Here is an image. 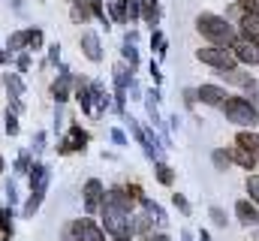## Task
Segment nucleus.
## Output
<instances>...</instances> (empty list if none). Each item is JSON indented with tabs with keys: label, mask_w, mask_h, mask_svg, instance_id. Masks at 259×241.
Returning <instances> with one entry per match:
<instances>
[{
	"label": "nucleus",
	"mask_w": 259,
	"mask_h": 241,
	"mask_svg": "<svg viewBox=\"0 0 259 241\" xmlns=\"http://www.w3.org/2000/svg\"><path fill=\"white\" fill-rule=\"evenodd\" d=\"M196 27H199V33L205 36V39H211L214 46H232L235 43V30H232V24L226 21V18H220V15H211V12H202L199 18H196Z\"/></svg>",
	"instance_id": "nucleus-1"
},
{
	"label": "nucleus",
	"mask_w": 259,
	"mask_h": 241,
	"mask_svg": "<svg viewBox=\"0 0 259 241\" xmlns=\"http://www.w3.org/2000/svg\"><path fill=\"white\" fill-rule=\"evenodd\" d=\"M49 181H52L49 166H42V163H33L30 166V199L24 205V217H33L36 214V208H39V202H42V196L49 190Z\"/></svg>",
	"instance_id": "nucleus-2"
},
{
	"label": "nucleus",
	"mask_w": 259,
	"mask_h": 241,
	"mask_svg": "<svg viewBox=\"0 0 259 241\" xmlns=\"http://www.w3.org/2000/svg\"><path fill=\"white\" fill-rule=\"evenodd\" d=\"M223 112H226V120L238 124V127H256L259 115H256V106L244 97H229L223 103Z\"/></svg>",
	"instance_id": "nucleus-3"
},
{
	"label": "nucleus",
	"mask_w": 259,
	"mask_h": 241,
	"mask_svg": "<svg viewBox=\"0 0 259 241\" xmlns=\"http://www.w3.org/2000/svg\"><path fill=\"white\" fill-rule=\"evenodd\" d=\"M196 58L202 60V63H208V66H214V69H220V72L235 69V55H232L229 49H223V46H208V49H199V52H196Z\"/></svg>",
	"instance_id": "nucleus-4"
},
{
	"label": "nucleus",
	"mask_w": 259,
	"mask_h": 241,
	"mask_svg": "<svg viewBox=\"0 0 259 241\" xmlns=\"http://www.w3.org/2000/svg\"><path fill=\"white\" fill-rule=\"evenodd\" d=\"M66 241H106V235L100 232V226H94V220L81 217V220H72L66 226Z\"/></svg>",
	"instance_id": "nucleus-5"
},
{
	"label": "nucleus",
	"mask_w": 259,
	"mask_h": 241,
	"mask_svg": "<svg viewBox=\"0 0 259 241\" xmlns=\"http://www.w3.org/2000/svg\"><path fill=\"white\" fill-rule=\"evenodd\" d=\"M75 100L81 103V112L91 115V118H100L103 112L97 109V100H94V91H91V82L88 78H75Z\"/></svg>",
	"instance_id": "nucleus-6"
},
{
	"label": "nucleus",
	"mask_w": 259,
	"mask_h": 241,
	"mask_svg": "<svg viewBox=\"0 0 259 241\" xmlns=\"http://www.w3.org/2000/svg\"><path fill=\"white\" fill-rule=\"evenodd\" d=\"M103 199H106V193H103V184L97 178H91L84 184V208H88V214H97L100 208H103Z\"/></svg>",
	"instance_id": "nucleus-7"
},
{
	"label": "nucleus",
	"mask_w": 259,
	"mask_h": 241,
	"mask_svg": "<svg viewBox=\"0 0 259 241\" xmlns=\"http://www.w3.org/2000/svg\"><path fill=\"white\" fill-rule=\"evenodd\" d=\"M84 145H88V133L78 127V124H72L69 127V133H66L64 145H61V154H69V151H84Z\"/></svg>",
	"instance_id": "nucleus-8"
},
{
	"label": "nucleus",
	"mask_w": 259,
	"mask_h": 241,
	"mask_svg": "<svg viewBox=\"0 0 259 241\" xmlns=\"http://www.w3.org/2000/svg\"><path fill=\"white\" fill-rule=\"evenodd\" d=\"M232 55L241 63H259V46L256 43H247V39H235L232 43Z\"/></svg>",
	"instance_id": "nucleus-9"
},
{
	"label": "nucleus",
	"mask_w": 259,
	"mask_h": 241,
	"mask_svg": "<svg viewBox=\"0 0 259 241\" xmlns=\"http://www.w3.org/2000/svg\"><path fill=\"white\" fill-rule=\"evenodd\" d=\"M196 100H202V103H208V106H223V103H226V91L217 88V85H202V88L196 91Z\"/></svg>",
	"instance_id": "nucleus-10"
},
{
	"label": "nucleus",
	"mask_w": 259,
	"mask_h": 241,
	"mask_svg": "<svg viewBox=\"0 0 259 241\" xmlns=\"http://www.w3.org/2000/svg\"><path fill=\"white\" fill-rule=\"evenodd\" d=\"M72 82H75L72 72H69L66 66H61V75H58V82L52 85V94H55L58 103H66V100H69V85H72Z\"/></svg>",
	"instance_id": "nucleus-11"
},
{
	"label": "nucleus",
	"mask_w": 259,
	"mask_h": 241,
	"mask_svg": "<svg viewBox=\"0 0 259 241\" xmlns=\"http://www.w3.org/2000/svg\"><path fill=\"white\" fill-rule=\"evenodd\" d=\"M235 214H238V220H241L244 226H259V211L247 202V199H241V202L235 205Z\"/></svg>",
	"instance_id": "nucleus-12"
},
{
	"label": "nucleus",
	"mask_w": 259,
	"mask_h": 241,
	"mask_svg": "<svg viewBox=\"0 0 259 241\" xmlns=\"http://www.w3.org/2000/svg\"><path fill=\"white\" fill-rule=\"evenodd\" d=\"M81 49H84V55L91 60L103 58V52H100V36H97L94 30H84V33H81Z\"/></svg>",
	"instance_id": "nucleus-13"
},
{
	"label": "nucleus",
	"mask_w": 259,
	"mask_h": 241,
	"mask_svg": "<svg viewBox=\"0 0 259 241\" xmlns=\"http://www.w3.org/2000/svg\"><path fill=\"white\" fill-rule=\"evenodd\" d=\"M241 39L259 46V18L256 15H244V18H241Z\"/></svg>",
	"instance_id": "nucleus-14"
},
{
	"label": "nucleus",
	"mask_w": 259,
	"mask_h": 241,
	"mask_svg": "<svg viewBox=\"0 0 259 241\" xmlns=\"http://www.w3.org/2000/svg\"><path fill=\"white\" fill-rule=\"evenodd\" d=\"M229 157H232L238 166H244V169H253V166H256V154H250V151H244V148H238V145L229 151Z\"/></svg>",
	"instance_id": "nucleus-15"
},
{
	"label": "nucleus",
	"mask_w": 259,
	"mask_h": 241,
	"mask_svg": "<svg viewBox=\"0 0 259 241\" xmlns=\"http://www.w3.org/2000/svg\"><path fill=\"white\" fill-rule=\"evenodd\" d=\"M238 148H244V151H250V154H259V136L256 133H250V130H244V133H238Z\"/></svg>",
	"instance_id": "nucleus-16"
},
{
	"label": "nucleus",
	"mask_w": 259,
	"mask_h": 241,
	"mask_svg": "<svg viewBox=\"0 0 259 241\" xmlns=\"http://www.w3.org/2000/svg\"><path fill=\"white\" fill-rule=\"evenodd\" d=\"M142 208H145V214H148V220H157V223H166V214H163V208H160L157 202H151L148 196L142 199Z\"/></svg>",
	"instance_id": "nucleus-17"
},
{
	"label": "nucleus",
	"mask_w": 259,
	"mask_h": 241,
	"mask_svg": "<svg viewBox=\"0 0 259 241\" xmlns=\"http://www.w3.org/2000/svg\"><path fill=\"white\" fill-rule=\"evenodd\" d=\"M6 91H9V97H15V100L24 97V85H21V78H18L15 72H6Z\"/></svg>",
	"instance_id": "nucleus-18"
},
{
	"label": "nucleus",
	"mask_w": 259,
	"mask_h": 241,
	"mask_svg": "<svg viewBox=\"0 0 259 241\" xmlns=\"http://www.w3.org/2000/svg\"><path fill=\"white\" fill-rule=\"evenodd\" d=\"M88 18H91L88 3H84V0H72V21H75V24H84Z\"/></svg>",
	"instance_id": "nucleus-19"
},
{
	"label": "nucleus",
	"mask_w": 259,
	"mask_h": 241,
	"mask_svg": "<svg viewBox=\"0 0 259 241\" xmlns=\"http://www.w3.org/2000/svg\"><path fill=\"white\" fill-rule=\"evenodd\" d=\"M142 12H145V21H148V24H157V21H160V6H157V0H145Z\"/></svg>",
	"instance_id": "nucleus-20"
},
{
	"label": "nucleus",
	"mask_w": 259,
	"mask_h": 241,
	"mask_svg": "<svg viewBox=\"0 0 259 241\" xmlns=\"http://www.w3.org/2000/svg\"><path fill=\"white\" fill-rule=\"evenodd\" d=\"M220 75H223L229 85H247V82H250V75L241 72V69H226V72H220Z\"/></svg>",
	"instance_id": "nucleus-21"
},
{
	"label": "nucleus",
	"mask_w": 259,
	"mask_h": 241,
	"mask_svg": "<svg viewBox=\"0 0 259 241\" xmlns=\"http://www.w3.org/2000/svg\"><path fill=\"white\" fill-rule=\"evenodd\" d=\"M0 232L12 238V208H9V205L0 208Z\"/></svg>",
	"instance_id": "nucleus-22"
},
{
	"label": "nucleus",
	"mask_w": 259,
	"mask_h": 241,
	"mask_svg": "<svg viewBox=\"0 0 259 241\" xmlns=\"http://www.w3.org/2000/svg\"><path fill=\"white\" fill-rule=\"evenodd\" d=\"M112 18L118 24H127V0H112Z\"/></svg>",
	"instance_id": "nucleus-23"
},
{
	"label": "nucleus",
	"mask_w": 259,
	"mask_h": 241,
	"mask_svg": "<svg viewBox=\"0 0 259 241\" xmlns=\"http://www.w3.org/2000/svg\"><path fill=\"white\" fill-rule=\"evenodd\" d=\"M88 3V9H91V15H97L106 27H109V15H106V9H103V0H84Z\"/></svg>",
	"instance_id": "nucleus-24"
},
{
	"label": "nucleus",
	"mask_w": 259,
	"mask_h": 241,
	"mask_svg": "<svg viewBox=\"0 0 259 241\" xmlns=\"http://www.w3.org/2000/svg\"><path fill=\"white\" fill-rule=\"evenodd\" d=\"M157 181L169 187V184L175 181V172H172V166H166V163H157Z\"/></svg>",
	"instance_id": "nucleus-25"
},
{
	"label": "nucleus",
	"mask_w": 259,
	"mask_h": 241,
	"mask_svg": "<svg viewBox=\"0 0 259 241\" xmlns=\"http://www.w3.org/2000/svg\"><path fill=\"white\" fill-rule=\"evenodd\" d=\"M142 6H145V0H127V21H136L142 15Z\"/></svg>",
	"instance_id": "nucleus-26"
},
{
	"label": "nucleus",
	"mask_w": 259,
	"mask_h": 241,
	"mask_svg": "<svg viewBox=\"0 0 259 241\" xmlns=\"http://www.w3.org/2000/svg\"><path fill=\"white\" fill-rule=\"evenodd\" d=\"M27 49L30 52L42 49V30H27Z\"/></svg>",
	"instance_id": "nucleus-27"
},
{
	"label": "nucleus",
	"mask_w": 259,
	"mask_h": 241,
	"mask_svg": "<svg viewBox=\"0 0 259 241\" xmlns=\"http://www.w3.org/2000/svg\"><path fill=\"white\" fill-rule=\"evenodd\" d=\"M27 46V30H18L9 36V49H24Z\"/></svg>",
	"instance_id": "nucleus-28"
},
{
	"label": "nucleus",
	"mask_w": 259,
	"mask_h": 241,
	"mask_svg": "<svg viewBox=\"0 0 259 241\" xmlns=\"http://www.w3.org/2000/svg\"><path fill=\"white\" fill-rule=\"evenodd\" d=\"M151 49H154L157 55H163V52H166V39H163V33H160V30H154V33H151Z\"/></svg>",
	"instance_id": "nucleus-29"
},
{
	"label": "nucleus",
	"mask_w": 259,
	"mask_h": 241,
	"mask_svg": "<svg viewBox=\"0 0 259 241\" xmlns=\"http://www.w3.org/2000/svg\"><path fill=\"white\" fill-rule=\"evenodd\" d=\"M238 6H241L244 15H256L259 18V0H238Z\"/></svg>",
	"instance_id": "nucleus-30"
},
{
	"label": "nucleus",
	"mask_w": 259,
	"mask_h": 241,
	"mask_svg": "<svg viewBox=\"0 0 259 241\" xmlns=\"http://www.w3.org/2000/svg\"><path fill=\"white\" fill-rule=\"evenodd\" d=\"M244 91H247L250 103H253V106H259V82H256V78H250V82L244 85Z\"/></svg>",
	"instance_id": "nucleus-31"
},
{
	"label": "nucleus",
	"mask_w": 259,
	"mask_h": 241,
	"mask_svg": "<svg viewBox=\"0 0 259 241\" xmlns=\"http://www.w3.org/2000/svg\"><path fill=\"white\" fill-rule=\"evenodd\" d=\"M229 160H232V157H229V151H214V166H217L220 172L229 166Z\"/></svg>",
	"instance_id": "nucleus-32"
},
{
	"label": "nucleus",
	"mask_w": 259,
	"mask_h": 241,
	"mask_svg": "<svg viewBox=\"0 0 259 241\" xmlns=\"http://www.w3.org/2000/svg\"><path fill=\"white\" fill-rule=\"evenodd\" d=\"M124 58L130 60V69H136V66H139V52H136L130 43H124Z\"/></svg>",
	"instance_id": "nucleus-33"
},
{
	"label": "nucleus",
	"mask_w": 259,
	"mask_h": 241,
	"mask_svg": "<svg viewBox=\"0 0 259 241\" xmlns=\"http://www.w3.org/2000/svg\"><path fill=\"white\" fill-rule=\"evenodd\" d=\"M247 193H250L253 202H259V175H250L247 178Z\"/></svg>",
	"instance_id": "nucleus-34"
},
{
	"label": "nucleus",
	"mask_w": 259,
	"mask_h": 241,
	"mask_svg": "<svg viewBox=\"0 0 259 241\" xmlns=\"http://www.w3.org/2000/svg\"><path fill=\"white\" fill-rule=\"evenodd\" d=\"M6 133L18 136V120H15V112H9V109H6Z\"/></svg>",
	"instance_id": "nucleus-35"
},
{
	"label": "nucleus",
	"mask_w": 259,
	"mask_h": 241,
	"mask_svg": "<svg viewBox=\"0 0 259 241\" xmlns=\"http://www.w3.org/2000/svg\"><path fill=\"white\" fill-rule=\"evenodd\" d=\"M172 202H175V208H178L181 214H190V202H187L181 193H175V196H172Z\"/></svg>",
	"instance_id": "nucleus-36"
},
{
	"label": "nucleus",
	"mask_w": 259,
	"mask_h": 241,
	"mask_svg": "<svg viewBox=\"0 0 259 241\" xmlns=\"http://www.w3.org/2000/svg\"><path fill=\"white\" fill-rule=\"evenodd\" d=\"M15 169H18V172H30V154H27V151H24V154H18Z\"/></svg>",
	"instance_id": "nucleus-37"
},
{
	"label": "nucleus",
	"mask_w": 259,
	"mask_h": 241,
	"mask_svg": "<svg viewBox=\"0 0 259 241\" xmlns=\"http://www.w3.org/2000/svg\"><path fill=\"white\" fill-rule=\"evenodd\" d=\"M211 220H214L217 226H226V214H223V208L214 205V208H211Z\"/></svg>",
	"instance_id": "nucleus-38"
},
{
	"label": "nucleus",
	"mask_w": 259,
	"mask_h": 241,
	"mask_svg": "<svg viewBox=\"0 0 259 241\" xmlns=\"http://www.w3.org/2000/svg\"><path fill=\"white\" fill-rule=\"evenodd\" d=\"M112 142H115V145H127V136H124L121 130H112Z\"/></svg>",
	"instance_id": "nucleus-39"
},
{
	"label": "nucleus",
	"mask_w": 259,
	"mask_h": 241,
	"mask_svg": "<svg viewBox=\"0 0 259 241\" xmlns=\"http://www.w3.org/2000/svg\"><path fill=\"white\" fill-rule=\"evenodd\" d=\"M9 109L18 115V112H24V106H21V100H15V97H9Z\"/></svg>",
	"instance_id": "nucleus-40"
},
{
	"label": "nucleus",
	"mask_w": 259,
	"mask_h": 241,
	"mask_svg": "<svg viewBox=\"0 0 259 241\" xmlns=\"http://www.w3.org/2000/svg\"><path fill=\"white\" fill-rule=\"evenodd\" d=\"M58 55H61V46H52L49 49V63H58Z\"/></svg>",
	"instance_id": "nucleus-41"
},
{
	"label": "nucleus",
	"mask_w": 259,
	"mask_h": 241,
	"mask_svg": "<svg viewBox=\"0 0 259 241\" xmlns=\"http://www.w3.org/2000/svg\"><path fill=\"white\" fill-rule=\"evenodd\" d=\"M18 69H21V72H27V69H30V58H27V55H21V58H18Z\"/></svg>",
	"instance_id": "nucleus-42"
},
{
	"label": "nucleus",
	"mask_w": 259,
	"mask_h": 241,
	"mask_svg": "<svg viewBox=\"0 0 259 241\" xmlns=\"http://www.w3.org/2000/svg\"><path fill=\"white\" fill-rule=\"evenodd\" d=\"M136 229H139V232H148V217H139V220H136Z\"/></svg>",
	"instance_id": "nucleus-43"
},
{
	"label": "nucleus",
	"mask_w": 259,
	"mask_h": 241,
	"mask_svg": "<svg viewBox=\"0 0 259 241\" xmlns=\"http://www.w3.org/2000/svg\"><path fill=\"white\" fill-rule=\"evenodd\" d=\"M151 75H154V82H160V78H163V75H160V66H157V63H151Z\"/></svg>",
	"instance_id": "nucleus-44"
},
{
	"label": "nucleus",
	"mask_w": 259,
	"mask_h": 241,
	"mask_svg": "<svg viewBox=\"0 0 259 241\" xmlns=\"http://www.w3.org/2000/svg\"><path fill=\"white\" fill-rule=\"evenodd\" d=\"M42 142H46V136H42V133H36V139H33V148L39 151V148H42Z\"/></svg>",
	"instance_id": "nucleus-45"
},
{
	"label": "nucleus",
	"mask_w": 259,
	"mask_h": 241,
	"mask_svg": "<svg viewBox=\"0 0 259 241\" xmlns=\"http://www.w3.org/2000/svg\"><path fill=\"white\" fill-rule=\"evenodd\" d=\"M151 241H172L169 235H151Z\"/></svg>",
	"instance_id": "nucleus-46"
},
{
	"label": "nucleus",
	"mask_w": 259,
	"mask_h": 241,
	"mask_svg": "<svg viewBox=\"0 0 259 241\" xmlns=\"http://www.w3.org/2000/svg\"><path fill=\"white\" fill-rule=\"evenodd\" d=\"M181 241H193V235H190V232L184 229V232H181Z\"/></svg>",
	"instance_id": "nucleus-47"
},
{
	"label": "nucleus",
	"mask_w": 259,
	"mask_h": 241,
	"mask_svg": "<svg viewBox=\"0 0 259 241\" xmlns=\"http://www.w3.org/2000/svg\"><path fill=\"white\" fill-rule=\"evenodd\" d=\"M6 60H9V55H6V52H0V63H6Z\"/></svg>",
	"instance_id": "nucleus-48"
},
{
	"label": "nucleus",
	"mask_w": 259,
	"mask_h": 241,
	"mask_svg": "<svg viewBox=\"0 0 259 241\" xmlns=\"http://www.w3.org/2000/svg\"><path fill=\"white\" fill-rule=\"evenodd\" d=\"M199 241H211V235H208V232H202V235H199Z\"/></svg>",
	"instance_id": "nucleus-49"
},
{
	"label": "nucleus",
	"mask_w": 259,
	"mask_h": 241,
	"mask_svg": "<svg viewBox=\"0 0 259 241\" xmlns=\"http://www.w3.org/2000/svg\"><path fill=\"white\" fill-rule=\"evenodd\" d=\"M0 172H3V160H0Z\"/></svg>",
	"instance_id": "nucleus-50"
},
{
	"label": "nucleus",
	"mask_w": 259,
	"mask_h": 241,
	"mask_svg": "<svg viewBox=\"0 0 259 241\" xmlns=\"http://www.w3.org/2000/svg\"><path fill=\"white\" fill-rule=\"evenodd\" d=\"M256 241H259V235H256Z\"/></svg>",
	"instance_id": "nucleus-51"
}]
</instances>
